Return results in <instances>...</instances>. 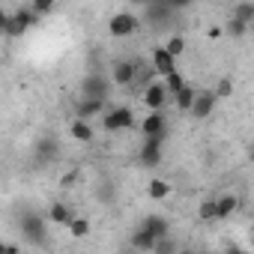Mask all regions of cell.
<instances>
[{
    "label": "cell",
    "mask_w": 254,
    "mask_h": 254,
    "mask_svg": "<svg viewBox=\"0 0 254 254\" xmlns=\"http://www.w3.org/2000/svg\"><path fill=\"white\" fill-rule=\"evenodd\" d=\"M102 129L105 132H126V129H135V111L129 105H120L102 114Z\"/></svg>",
    "instance_id": "1"
},
{
    "label": "cell",
    "mask_w": 254,
    "mask_h": 254,
    "mask_svg": "<svg viewBox=\"0 0 254 254\" xmlns=\"http://www.w3.org/2000/svg\"><path fill=\"white\" fill-rule=\"evenodd\" d=\"M174 21V6L165 3V0H156V3L144 6V24L150 30H168Z\"/></svg>",
    "instance_id": "2"
},
{
    "label": "cell",
    "mask_w": 254,
    "mask_h": 254,
    "mask_svg": "<svg viewBox=\"0 0 254 254\" xmlns=\"http://www.w3.org/2000/svg\"><path fill=\"white\" fill-rule=\"evenodd\" d=\"M36 21H39V15H36L30 6H27V9H18V12H12V15H3V33H6L9 39H15V36L27 33Z\"/></svg>",
    "instance_id": "3"
},
{
    "label": "cell",
    "mask_w": 254,
    "mask_h": 254,
    "mask_svg": "<svg viewBox=\"0 0 254 254\" xmlns=\"http://www.w3.org/2000/svg\"><path fill=\"white\" fill-rule=\"evenodd\" d=\"M138 30H141V18L135 12H117V15L108 18V33L114 39H126V36H132Z\"/></svg>",
    "instance_id": "4"
},
{
    "label": "cell",
    "mask_w": 254,
    "mask_h": 254,
    "mask_svg": "<svg viewBox=\"0 0 254 254\" xmlns=\"http://www.w3.org/2000/svg\"><path fill=\"white\" fill-rule=\"evenodd\" d=\"M21 233H24V239H27L30 245H45V242H48V236H45V218L36 215V212H24V218H21Z\"/></svg>",
    "instance_id": "5"
},
{
    "label": "cell",
    "mask_w": 254,
    "mask_h": 254,
    "mask_svg": "<svg viewBox=\"0 0 254 254\" xmlns=\"http://www.w3.org/2000/svg\"><path fill=\"white\" fill-rule=\"evenodd\" d=\"M141 63L144 60H120V63H114V69H111L114 87H129V84H135L138 81V72H141Z\"/></svg>",
    "instance_id": "6"
},
{
    "label": "cell",
    "mask_w": 254,
    "mask_h": 254,
    "mask_svg": "<svg viewBox=\"0 0 254 254\" xmlns=\"http://www.w3.org/2000/svg\"><path fill=\"white\" fill-rule=\"evenodd\" d=\"M165 141H168V135H159V138H144V147H141V153H138V162H141L144 168H156V165H162Z\"/></svg>",
    "instance_id": "7"
},
{
    "label": "cell",
    "mask_w": 254,
    "mask_h": 254,
    "mask_svg": "<svg viewBox=\"0 0 254 254\" xmlns=\"http://www.w3.org/2000/svg\"><path fill=\"white\" fill-rule=\"evenodd\" d=\"M168 99H171V93H168L165 81H153V84H147L144 93H141V102H144V108H150V111H162V108L168 105Z\"/></svg>",
    "instance_id": "8"
},
{
    "label": "cell",
    "mask_w": 254,
    "mask_h": 254,
    "mask_svg": "<svg viewBox=\"0 0 254 254\" xmlns=\"http://www.w3.org/2000/svg\"><path fill=\"white\" fill-rule=\"evenodd\" d=\"M221 99H218V93L215 90H197V96H194V102H191V117L194 120H206V117H212V111H215V105H218Z\"/></svg>",
    "instance_id": "9"
},
{
    "label": "cell",
    "mask_w": 254,
    "mask_h": 254,
    "mask_svg": "<svg viewBox=\"0 0 254 254\" xmlns=\"http://www.w3.org/2000/svg\"><path fill=\"white\" fill-rule=\"evenodd\" d=\"M150 63H153L156 75H162V78H168L171 72H177V57H174V54H171L165 45L153 48V57H150Z\"/></svg>",
    "instance_id": "10"
},
{
    "label": "cell",
    "mask_w": 254,
    "mask_h": 254,
    "mask_svg": "<svg viewBox=\"0 0 254 254\" xmlns=\"http://www.w3.org/2000/svg\"><path fill=\"white\" fill-rule=\"evenodd\" d=\"M105 111H108V99H96V96H84L75 105V117H84V120H96Z\"/></svg>",
    "instance_id": "11"
},
{
    "label": "cell",
    "mask_w": 254,
    "mask_h": 254,
    "mask_svg": "<svg viewBox=\"0 0 254 254\" xmlns=\"http://www.w3.org/2000/svg\"><path fill=\"white\" fill-rule=\"evenodd\" d=\"M141 135H144V138H159V135H168V120L162 117V111H150V114L141 120Z\"/></svg>",
    "instance_id": "12"
},
{
    "label": "cell",
    "mask_w": 254,
    "mask_h": 254,
    "mask_svg": "<svg viewBox=\"0 0 254 254\" xmlns=\"http://www.w3.org/2000/svg\"><path fill=\"white\" fill-rule=\"evenodd\" d=\"M114 81L102 78V75H87L81 81V96H96V99H108V90H111Z\"/></svg>",
    "instance_id": "13"
},
{
    "label": "cell",
    "mask_w": 254,
    "mask_h": 254,
    "mask_svg": "<svg viewBox=\"0 0 254 254\" xmlns=\"http://www.w3.org/2000/svg\"><path fill=\"white\" fill-rule=\"evenodd\" d=\"M69 135H72V141H78V144H90V141L96 138V129H93V120L75 117V120L69 123Z\"/></svg>",
    "instance_id": "14"
},
{
    "label": "cell",
    "mask_w": 254,
    "mask_h": 254,
    "mask_svg": "<svg viewBox=\"0 0 254 254\" xmlns=\"http://www.w3.org/2000/svg\"><path fill=\"white\" fill-rule=\"evenodd\" d=\"M75 215H78V212H75L69 203H63V200H57V203H51V206H48V221H51V224L69 227V221H72Z\"/></svg>",
    "instance_id": "15"
},
{
    "label": "cell",
    "mask_w": 254,
    "mask_h": 254,
    "mask_svg": "<svg viewBox=\"0 0 254 254\" xmlns=\"http://www.w3.org/2000/svg\"><path fill=\"white\" fill-rule=\"evenodd\" d=\"M156 242H159V236L153 230H147L144 224L132 233V248L135 251H156Z\"/></svg>",
    "instance_id": "16"
},
{
    "label": "cell",
    "mask_w": 254,
    "mask_h": 254,
    "mask_svg": "<svg viewBox=\"0 0 254 254\" xmlns=\"http://www.w3.org/2000/svg\"><path fill=\"white\" fill-rule=\"evenodd\" d=\"M168 194H171V183H168V180L156 177V180L147 183V197H150V200H168Z\"/></svg>",
    "instance_id": "17"
},
{
    "label": "cell",
    "mask_w": 254,
    "mask_h": 254,
    "mask_svg": "<svg viewBox=\"0 0 254 254\" xmlns=\"http://www.w3.org/2000/svg\"><path fill=\"white\" fill-rule=\"evenodd\" d=\"M194 96H197V90H194L191 84H186V87H183V90H180V93H177V96H174L171 102L177 105V111L189 114V111H191V102H194Z\"/></svg>",
    "instance_id": "18"
},
{
    "label": "cell",
    "mask_w": 254,
    "mask_h": 254,
    "mask_svg": "<svg viewBox=\"0 0 254 254\" xmlns=\"http://www.w3.org/2000/svg\"><path fill=\"white\" fill-rule=\"evenodd\" d=\"M57 153H60V147H57L54 138H42L39 147H36V159H39V162H54Z\"/></svg>",
    "instance_id": "19"
},
{
    "label": "cell",
    "mask_w": 254,
    "mask_h": 254,
    "mask_svg": "<svg viewBox=\"0 0 254 254\" xmlns=\"http://www.w3.org/2000/svg\"><path fill=\"white\" fill-rule=\"evenodd\" d=\"M144 227H147V230H153L156 236H168V230H171V221H168L165 215L153 212V215H147V218H144Z\"/></svg>",
    "instance_id": "20"
},
{
    "label": "cell",
    "mask_w": 254,
    "mask_h": 254,
    "mask_svg": "<svg viewBox=\"0 0 254 254\" xmlns=\"http://www.w3.org/2000/svg\"><path fill=\"white\" fill-rule=\"evenodd\" d=\"M236 206H239V197L236 194H221L218 197V221L221 218H230L236 212Z\"/></svg>",
    "instance_id": "21"
},
{
    "label": "cell",
    "mask_w": 254,
    "mask_h": 254,
    "mask_svg": "<svg viewBox=\"0 0 254 254\" xmlns=\"http://www.w3.org/2000/svg\"><path fill=\"white\" fill-rule=\"evenodd\" d=\"M248 21H242V18H236V15H230V21H227V27H224V33L230 36V39H242L245 33H248Z\"/></svg>",
    "instance_id": "22"
},
{
    "label": "cell",
    "mask_w": 254,
    "mask_h": 254,
    "mask_svg": "<svg viewBox=\"0 0 254 254\" xmlns=\"http://www.w3.org/2000/svg\"><path fill=\"white\" fill-rule=\"evenodd\" d=\"M69 233H72L75 239H84V236L90 233V218H84V215H75V218L69 221Z\"/></svg>",
    "instance_id": "23"
},
{
    "label": "cell",
    "mask_w": 254,
    "mask_h": 254,
    "mask_svg": "<svg viewBox=\"0 0 254 254\" xmlns=\"http://www.w3.org/2000/svg\"><path fill=\"white\" fill-rule=\"evenodd\" d=\"M233 15L251 24V21H254V0H239V3L233 6Z\"/></svg>",
    "instance_id": "24"
},
{
    "label": "cell",
    "mask_w": 254,
    "mask_h": 254,
    "mask_svg": "<svg viewBox=\"0 0 254 254\" xmlns=\"http://www.w3.org/2000/svg\"><path fill=\"white\" fill-rule=\"evenodd\" d=\"M162 81H165V87H168L171 99H174V96H177V93H180V90H183L186 84H189V81H186V78H183L180 72H171V75H168V78H162Z\"/></svg>",
    "instance_id": "25"
},
{
    "label": "cell",
    "mask_w": 254,
    "mask_h": 254,
    "mask_svg": "<svg viewBox=\"0 0 254 254\" xmlns=\"http://www.w3.org/2000/svg\"><path fill=\"white\" fill-rule=\"evenodd\" d=\"M197 215H200L203 221H218V197H215V200H203L200 209H197Z\"/></svg>",
    "instance_id": "26"
},
{
    "label": "cell",
    "mask_w": 254,
    "mask_h": 254,
    "mask_svg": "<svg viewBox=\"0 0 254 254\" xmlns=\"http://www.w3.org/2000/svg\"><path fill=\"white\" fill-rule=\"evenodd\" d=\"M30 9H33L39 18H45V15H51V12L57 9V0H30Z\"/></svg>",
    "instance_id": "27"
},
{
    "label": "cell",
    "mask_w": 254,
    "mask_h": 254,
    "mask_svg": "<svg viewBox=\"0 0 254 254\" xmlns=\"http://www.w3.org/2000/svg\"><path fill=\"white\" fill-rule=\"evenodd\" d=\"M165 48H168L174 57H183V51H186V36L171 33V36H168V42H165Z\"/></svg>",
    "instance_id": "28"
},
{
    "label": "cell",
    "mask_w": 254,
    "mask_h": 254,
    "mask_svg": "<svg viewBox=\"0 0 254 254\" xmlns=\"http://www.w3.org/2000/svg\"><path fill=\"white\" fill-rule=\"evenodd\" d=\"M215 93H218V99H227V96L233 93V81H230V78H221V81L215 84Z\"/></svg>",
    "instance_id": "29"
},
{
    "label": "cell",
    "mask_w": 254,
    "mask_h": 254,
    "mask_svg": "<svg viewBox=\"0 0 254 254\" xmlns=\"http://www.w3.org/2000/svg\"><path fill=\"white\" fill-rule=\"evenodd\" d=\"M96 197H99L102 203H111V200H114V189H111V183H102L99 191H96Z\"/></svg>",
    "instance_id": "30"
},
{
    "label": "cell",
    "mask_w": 254,
    "mask_h": 254,
    "mask_svg": "<svg viewBox=\"0 0 254 254\" xmlns=\"http://www.w3.org/2000/svg\"><path fill=\"white\" fill-rule=\"evenodd\" d=\"M75 183H78V174H75V171H72V174H63V180H60V186H63V189H72Z\"/></svg>",
    "instance_id": "31"
},
{
    "label": "cell",
    "mask_w": 254,
    "mask_h": 254,
    "mask_svg": "<svg viewBox=\"0 0 254 254\" xmlns=\"http://www.w3.org/2000/svg\"><path fill=\"white\" fill-rule=\"evenodd\" d=\"M206 36H209V39H221V36H224V27H209Z\"/></svg>",
    "instance_id": "32"
},
{
    "label": "cell",
    "mask_w": 254,
    "mask_h": 254,
    "mask_svg": "<svg viewBox=\"0 0 254 254\" xmlns=\"http://www.w3.org/2000/svg\"><path fill=\"white\" fill-rule=\"evenodd\" d=\"M165 3H171L174 9H183V6H189V3H194V0H165Z\"/></svg>",
    "instance_id": "33"
},
{
    "label": "cell",
    "mask_w": 254,
    "mask_h": 254,
    "mask_svg": "<svg viewBox=\"0 0 254 254\" xmlns=\"http://www.w3.org/2000/svg\"><path fill=\"white\" fill-rule=\"evenodd\" d=\"M132 3H138V6H150V3H156V0H132Z\"/></svg>",
    "instance_id": "34"
},
{
    "label": "cell",
    "mask_w": 254,
    "mask_h": 254,
    "mask_svg": "<svg viewBox=\"0 0 254 254\" xmlns=\"http://www.w3.org/2000/svg\"><path fill=\"white\" fill-rule=\"evenodd\" d=\"M248 33H254V21H251V27H248Z\"/></svg>",
    "instance_id": "35"
}]
</instances>
